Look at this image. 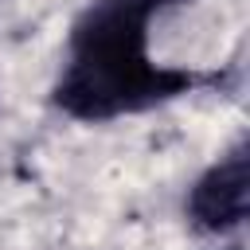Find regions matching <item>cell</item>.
<instances>
[{
	"instance_id": "cell-1",
	"label": "cell",
	"mask_w": 250,
	"mask_h": 250,
	"mask_svg": "<svg viewBox=\"0 0 250 250\" xmlns=\"http://www.w3.org/2000/svg\"><path fill=\"white\" fill-rule=\"evenodd\" d=\"M180 0H94L70 27L55 105L78 121H113L188 94L199 74L164 66L148 51V27Z\"/></svg>"
},
{
	"instance_id": "cell-2",
	"label": "cell",
	"mask_w": 250,
	"mask_h": 250,
	"mask_svg": "<svg viewBox=\"0 0 250 250\" xmlns=\"http://www.w3.org/2000/svg\"><path fill=\"white\" fill-rule=\"evenodd\" d=\"M246 199H250V160L246 145H234L191 184L188 219L203 234H227L246 223Z\"/></svg>"
}]
</instances>
